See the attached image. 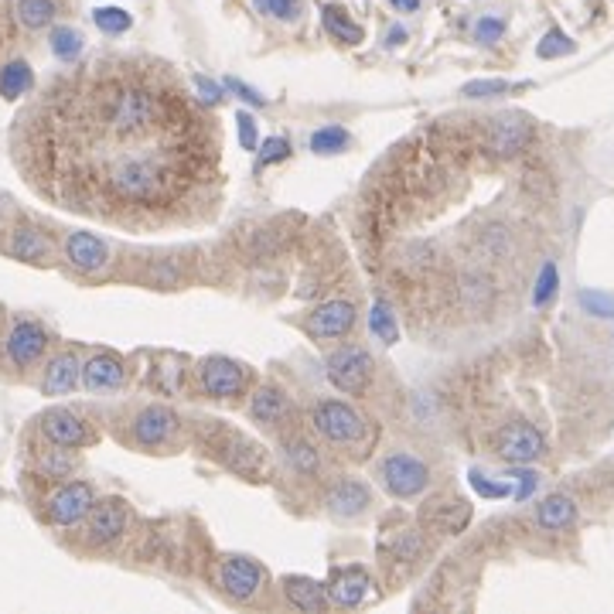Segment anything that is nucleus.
<instances>
[{
	"instance_id": "1",
	"label": "nucleus",
	"mask_w": 614,
	"mask_h": 614,
	"mask_svg": "<svg viewBox=\"0 0 614 614\" xmlns=\"http://www.w3.org/2000/svg\"><path fill=\"white\" fill-rule=\"evenodd\" d=\"M28 171L65 209L168 215L215 178V140L178 86L147 76L55 89L28 120Z\"/></svg>"
},
{
	"instance_id": "2",
	"label": "nucleus",
	"mask_w": 614,
	"mask_h": 614,
	"mask_svg": "<svg viewBox=\"0 0 614 614\" xmlns=\"http://www.w3.org/2000/svg\"><path fill=\"white\" fill-rule=\"evenodd\" d=\"M311 423H314V430H318V434L325 437L328 444H338V447L355 444L362 437V427H365L362 417L352 410V406H348V403H335V400L314 406Z\"/></svg>"
},
{
	"instance_id": "3",
	"label": "nucleus",
	"mask_w": 614,
	"mask_h": 614,
	"mask_svg": "<svg viewBox=\"0 0 614 614\" xmlns=\"http://www.w3.org/2000/svg\"><path fill=\"white\" fill-rule=\"evenodd\" d=\"M372 365L376 362H372V355L365 348L345 345L328 359V379L338 389H345V393H362L372 379Z\"/></svg>"
},
{
	"instance_id": "4",
	"label": "nucleus",
	"mask_w": 614,
	"mask_h": 614,
	"mask_svg": "<svg viewBox=\"0 0 614 614\" xmlns=\"http://www.w3.org/2000/svg\"><path fill=\"white\" fill-rule=\"evenodd\" d=\"M379 478H383L386 492H393L396 499H413V495H420L423 488H427L430 471H427V464L410 458V454H393V458L383 461Z\"/></svg>"
},
{
	"instance_id": "5",
	"label": "nucleus",
	"mask_w": 614,
	"mask_h": 614,
	"mask_svg": "<svg viewBox=\"0 0 614 614\" xmlns=\"http://www.w3.org/2000/svg\"><path fill=\"white\" fill-rule=\"evenodd\" d=\"M93 505H96L93 488H89L86 481H69V485H62L52 499H48L45 516L52 526H72V522L86 519Z\"/></svg>"
},
{
	"instance_id": "6",
	"label": "nucleus",
	"mask_w": 614,
	"mask_h": 614,
	"mask_svg": "<svg viewBox=\"0 0 614 614\" xmlns=\"http://www.w3.org/2000/svg\"><path fill=\"white\" fill-rule=\"evenodd\" d=\"M495 447H499V458H505L509 464H533L546 451L543 434L536 427H529V423H509V427H502L499 437H495Z\"/></svg>"
},
{
	"instance_id": "7",
	"label": "nucleus",
	"mask_w": 614,
	"mask_h": 614,
	"mask_svg": "<svg viewBox=\"0 0 614 614\" xmlns=\"http://www.w3.org/2000/svg\"><path fill=\"white\" fill-rule=\"evenodd\" d=\"M529 137H533V127H529L526 116H499V120L488 123V137L485 147L499 157H516L519 151H526Z\"/></svg>"
},
{
	"instance_id": "8",
	"label": "nucleus",
	"mask_w": 614,
	"mask_h": 614,
	"mask_svg": "<svg viewBox=\"0 0 614 614\" xmlns=\"http://www.w3.org/2000/svg\"><path fill=\"white\" fill-rule=\"evenodd\" d=\"M263 574L253 560L246 557H226L219 563V587L236 601H250V597L260 591Z\"/></svg>"
},
{
	"instance_id": "9",
	"label": "nucleus",
	"mask_w": 614,
	"mask_h": 614,
	"mask_svg": "<svg viewBox=\"0 0 614 614\" xmlns=\"http://www.w3.org/2000/svg\"><path fill=\"white\" fill-rule=\"evenodd\" d=\"M41 434H45L55 447H86L93 441L89 427L72 410H48L45 417H41Z\"/></svg>"
},
{
	"instance_id": "10",
	"label": "nucleus",
	"mask_w": 614,
	"mask_h": 614,
	"mask_svg": "<svg viewBox=\"0 0 614 614\" xmlns=\"http://www.w3.org/2000/svg\"><path fill=\"white\" fill-rule=\"evenodd\" d=\"M127 529V509H123V502L116 499H106L89 509V522H86V536L93 546H106L113 543L116 536Z\"/></svg>"
},
{
	"instance_id": "11",
	"label": "nucleus",
	"mask_w": 614,
	"mask_h": 614,
	"mask_svg": "<svg viewBox=\"0 0 614 614\" xmlns=\"http://www.w3.org/2000/svg\"><path fill=\"white\" fill-rule=\"evenodd\" d=\"M355 325V307L348 301H328L307 314V335L314 338H342Z\"/></svg>"
},
{
	"instance_id": "12",
	"label": "nucleus",
	"mask_w": 614,
	"mask_h": 614,
	"mask_svg": "<svg viewBox=\"0 0 614 614\" xmlns=\"http://www.w3.org/2000/svg\"><path fill=\"white\" fill-rule=\"evenodd\" d=\"M48 348V335L45 328L35 325V321H18L7 335V355H11L14 365H31L45 355Z\"/></svg>"
},
{
	"instance_id": "13",
	"label": "nucleus",
	"mask_w": 614,
	"mask_h": 614,
	"mask_svg": "<svg viewBox=\"0 0 614 614\" xmlns=\"http://www.w3.org/2000/svg\"><path fill=\"white\" fill-rule=\"evenodd\" d=\"M178 430V417L168 406H147L134 417V441L144 447H161Z\"/></svg>"
},
{
	"instance_id": "14",
	"label": "nucleus",
	"mask_w": 614,
	"mask_h": 614,
	"mask_svg": "<svg viewBox=\"0 0 614 614\" xmlns=\"http://www.w3.org/2000/svg\"><path fill=\"white\" fill-rule=\"evenodd\" d=\"M65 256H69V263L82 273H96L106 267V260H110V250H106V243L93 232H72L69 239H65Z\"/></svg>"
},
{
	"instance_id": "15",
	"label": "nucleus",
	"mask_w": 614,
	"mask_h": 614,
	"mask_svg": "<svg viewBox=\"0 0 614 614\" xmlns=\"http://www.w3.org/2000/svg\"><path fill=\"white\" fill-rule=\"evenodd\" d=\"M246 376L236 362L229 359H209L202 365V386L205 393L215 396V400H226V396H236L243 389Z\"/></svg>"
},
{
	"instance_id": "16",
	"label": "nucleus",
	"mask_w": 614,
	"mask_h": 614,
	"mask_svg": "<svg viewBox=\"0 0 614 614\" xmlns=\"http://www.w3.org/2000/svg\"><path fill=\"white\" fill-rule=\"evenodd\" d=\"M369 594V574L362 567H342L331 574V584H328V597L342 608H355L362 604V597Z\"/></svg>"
},
{
	"instance_id": "17",
	"label": "nucleus",
	"mask_w": 614,
	"mask_h": 614,
	"mask_svg": "<svg viewBox=\"0 0 614 614\" xmlns=\"http://www.w3.org/2000/svg\"><path fill=\"white\" fill-rule=\"evenodd\" d=\"M123 379H127V369L110 352H99L82 365V383H86V389H116L123 386Z\"/></svg>"
},
{
	"instance_id": "18",
	"label": "nucleus",
	"mask_w": 614,
	"mask_h": 614,
	"mask_svg": "<svg viewBox=\"0 0 614 614\" xmlns=\"http://www.w3.org/2000/svg\"><path fill=\"white\" fill-rule=\"evenodd\" d=\"M4 250L14 256V260H24V263H45L48 253H52V246H48V239L41 236L38 229L31 226H21L11 232V239L4 243Z\"/></svg>"
},
{
	"instance_id": "19",
	"label": "nucleus",
	"mask_w": 614,
	"mask_h": 614,
	"mask_svg": "<svg viewBox=\"0 0 614 614\" xmlns=\"http://www.w3.org/2000/svg\"><path fill=\"white\" fill-rule=\"evenodd\" d=\"M365 505H369V488L359 481H338L328 492V509L342 519L359 516V512H365Z\"/></svg>"
},
{
	"instance_id": "20",
	"label": "nucleus",
	"mask_w": 614,
	"mask_h": 614,
	"mask_svg": "<svg viewBox=\"0 0 614 614\" xmlns=\"http://www.w3.org/2000/svg\"><path fill=\"white\" fill-rule=\"evenodd\" d=\"M79 376H82V365H79L76 355H72V352L55 355V359L48 362V369H45V393L48 396L69 393V389L79 383Z\"/></svg>"
},
{
	"instance_id": "21",
	"label": "nucleus",
	"mask_w": 614,
	"mask_h": 614,
	"mask_svg": "<svg viewBox=\"0 0 614 614\" xmlns=\"http://www.w3.org/2000/svg\"><path fill=\"white\" fill-rule=\"evenodd\" d=\"M284 594L290 597V604L301 611H325L328 608V594L318 580L311 577H287L284 580Z\"/></svg>"
},
{
	"instance_id": "22",
	"label": "nucleus",
	"mask_w": 614,
	"mask_h": 614,
	"mask_svg": "<svg viewBox=\"0 0 614 614\" xmlns=\"http://www.w3.org/2000/svg\"><path fill=\"white\" fill-rule=\"evenodd\" d=\"M536 519L543 529H553V533H557V529H567L570 522L577 519V505L574 499H567V495H550V499L539 502Z\"/></svg>"
},
{
	"instance_id": "23",
	"label": "nucleus",
	"mask_w": 614,
	"mask_h": 614,
	"mask_svg": "<svg viewBox=\"0 0 614 614\" xmlns=\"http://www.w3.org/2000/svg\"><path fill=\"white\" fill-rule=\"evenodd\" d=\"M31 86H35V76H31V65L24 58H11L0 69V96L4 99H21Z\"/></svg>"
},
{
	"instance_id": "24",
	"label": "nucleus",
	"mask_w": 614,
	"mask_h": 614,
	"mask_svg": "<svg viewBox=\"0 0 614 614\" xmlns=\"http://www.w3.org/2000/svg\"><path fill=\"white\" fill-rule=\"evenodd\" d=\"M250 413H253V420L273 427V423H280V417L287 413V396L280 393V389H260L250 403Z\"/></svg>"
},
{
	"instance_id": "25",
	"label": "nucleus",
	"mask_w": 614,
	"mask_h": 614,
	"mask_svg": "<svg viewBox=\"0 0 614 614\" xmlns=\"http://www.w3.org/2000/svg\"><path fill=\"white\" fill-rule=\"evenodd\" d=\"M55 14H58L55 0H18V21L31 31L48 28L55 21Z\"/></svg>"
},
{
	"instance_id": "26",
	"label": "nucleus",
	"mask_w": 614,
	"mask_h": 614,
	"mask_svg": "<svg viewBox=\"0 0 614 614\" xmlns=\"http://www.w3.org/2000/svg\"><path fill=\"white\" fill-rule=\"evenodd\" d=\"M321 18H325L328 35H335L338 41H345V45H359L362 41V28L355 21H348V14L342 11V7H325Z\"/></svg>"
},
{
	"instance_id": "27",
	"label": "nucleus",
	"mask_w": 614,
	"mask_h": 614,
	"mask_svg": "<svg viewBox=\"0 0 614 614\" xmlns=\"http://www.w3.org/2000/svg\"><path fill=\"white\" fill-rule=\"evenodd\" d=\"M369 325H372V335H376L379 342H386V345L400 342V328H396V318H393V311H389L386 301H376V307H372V314H369Z\"/></svg>"
},
{
	"instance_id": "28",
	"label": "nucleus",
	"mask_w": 614,
	"mask_h": 614,
	"mask_svg": "<svg viewBox=\"0 0 614 614\" xmlns=\"http://www.w3.org/2000/svg\"><path fill=\"white\" fill-rule=\"evenodd\" d=\"M93 21H96V28L103 31V35H127L130 24H134V18H130L123 7H96Z\"/></svg>"
},
{
	"instance_id": "29",
	"label": "nucleus",
	"mask_w": 614,
	"mask_h": 614,
	"mask_svg": "<svg viewBox=\"0 0 614 614\" xmlns=\"http://www.w3.org/2000/svg\"><path fill=\"white\" fill-rule=\"evenodd\" d=\"M52 52L55 58H62V62H76L82 55V35L76 28H69V24H62V28L52 31Z\"/></svg>"
},
{
	"instance_id": "30",
	"label": "nucleus",
	"mask_w": 614,
	"mask_h": 614,
	"mask_svg": "<svg viewBox=\"0 0 614 614\" xmlns=\"http://www.w3.org/2000/svg\"><path fill=\"white\" fill-rule=\"evenodd\" d=\"M348 147V134L342 127H321L318 134L311 137V151L314 154H335Z\"/></svg>"
},
{
	"instance_id": "31",
	"label": "nucleus",
	"mask_w": 614,
	"mask_h": 614,
	"mask_svg": "<svg viewBox=\"0 0 614 614\" xmlns=\"http://www.w3.org/2000/svg\"><path fill=\"white\" fill-rule=\"evenodd\" d=\"M574 48H577L574 41L563 35L560 28H553V31H546L543 41H539V45H536V55H539V58H563V55L574 52Z\"/></svg>"
},
{
	"instance_id": "32",
	"label": "nucleus",
	"mask_w": 614,
	"mask_h": 614,
	"mask_svg": "<svg viewBox=\"0 0 614 614\" xmlns=\"http://www.w3.org/2000/svg\"><path fill=\"white\" fill-rule=\"evenodd\" d=\"M580 307L594 318H614V297L604 290H580Z\"/></svg>"
},
{
	"instance_id": "33",
	"label": "nucleus",
	"mask_w": 614,
	"mask_h": 614,
	"mask_svg": "<svg viewBox=\"0 0 614 614\" xmlns=\"http://www.w3.org/2000/svg\"><path fill=\"white\" fill-rule=\"evenodd\" d=\"M557 284H560L557 263H543V270H539V280H536V290H533V304L543 307L553 294H557Z\"/></svg>"
},
{
	"instance_id": "34",
	"label": "nucleus",
	"mask_w": 614,
	"mask_h": 614,
	"mask_svg": "<svg viewBox=\"0 0 614 614\" xmlns=\"http://www.w3.org/2000/svg\"><path fill=\"white\" fill-rule=\"evenodd\" d=\"M509 82L505 79H475V82H468V86L461 89L464 96L468 99H492V96H502V93H509Z\"/></svg>"
},
{
	"instance_id": "35",
	"label": "nucleus",
	"mask_w": 614,
	"mask_h": 614,
	"mask_svg": "<svg viewBox=\"0 0 614 614\" xmlns=\"http://www.w3.org/2000/svg\"><path fill=\"white\" fill-rule=\"evenodd\" d=\"M461 284H464V301L471 307L485 304L488 297H492V284H488V277H481V273H468Z\"/></svg>"
},
{
	"instance_id": "36",
	"label": "nucleus",
	"mask_w": 614,
	"mask_h": 614,
	"mask_svg": "<svg viewBox=\"0 0 614 614\" xmlns=\"http://www.w3.org/2000/svg\"><path fill=\"white\" fill-rule=\"evenodd\" d=\"M256 7H260L263 14H273V18L280 21H294L297 14H301V4L297 0H253Z\"/></svg>"
},
{
	"instance_id": "37",
	"label": "nucleus",
	"mask_w": 614,
	"mask_h": 614,
	"mask_svg": "<svg viewBox=\"0 0 614 614\" xmlns=\"http://www.w3.org/2000/svg\"><path fill=\"white\" fill-rule=\"evenodd\" d=\"M468 481H471V488H475L481 499H505V495H509V485H502V481H488L481 471H471Z\"/></svg>"
},
{
	"instance_id": "38",
	"label": "nucleus",
	"mask_w": 614,
	"mask_h": 614,
	"mask_svg": "<svg viewBox=\"0 0 614 614\" xmlns=\"http://www.w3.org/2000/svg\"><path fill=\"white\" fill-rule=\"evenodd\" d=\"M502 35H505V21L502 18H492V14H488V18L475 21V38L481 41V45H495Z\"/></svg>"
},
{
	"instance_id": "39",
	"label": "nucleus",
	"mask_w": 614,
	"mask_h": 614,
	"mask_svg": "<svg viewBox=\"0 0 614 614\" xmlns=\"http://www.w3.org/2000/svg\"><path fill=\"white\" fill-rule=\"evenodd\" d=\"M290 461H294L297 471H307V475H314L318 471V451H314L311 444H290Z\"/></svg>"
},
{
	"instance_id": "40",
	"label": "nucleus",
	"mask_w": 614,
	"mask_h": 614,
	"mask_svg": "<svg viewBox=\"0 0 614 614\" xmlns=\"http://www.w3.org/2000/svg\"><path fill=\"white\" fill-rule=\"evenodd\" d=\"M290 154V144L284 137H270L267 144L260 147V157H256V164L260 168H267V164H277V161H284V157Z\"/></svg>"
},
{
	"instance_id": "41",
	"label": "nucleus",
	"mask_w": 614,
	"mask_h": 614,
	"mask_svg": "<svg viewBox=\"0 0 614 614\" xmlns=\"http://www.w3.org/2000/svg\"><path fill=\"white\" fill-rule=\"evenodd\" d=\"M236 127H239V144L243 151H256V123L250 113H239L236 116Z\"/></svg>"
},
{
	"instance_id": "42",
	"label": "nucleus",
	"mask_w": 614,
	"mask_h": 614,
	"mask_svg": "<svg viewBox=\"0 0 614 614\" xmlns=\"http://www.w3.org/2000/svg\"><path fill=\"white\" fill-rule=\"evenodd\" d=\"M512 478L519 481L516 492H512V499H516V502H526L529 495L536 492V485H539V475H536V471H516V475H512Z\"/></svg>"
},
{
	"instance_id": "43",
	"label": "nucleus",
	"mask_w": 614,
	"mask_h": 614,
	"mask_svg": "<svg viewBox=\"0 0 614 614\" xmlns=\"http://www.w3.org/2000/svg\"><path fill=\"white\" fill-rule=\"evenodd\" d=\"M222 89H229V93H236L239 99H246V103H253V106H263V96L256 93V89H250L246 82H239V79H232V76L222 82Z\"/></svg>"
},
{
	"instance_id": "44",
	"label": "nucleus",
	"mask_w": 614,
	"mask_h": 614,
	"mask_svg": "<svg viewBox=\"0 0 614 614\" xmlns=\"http://www.w3.org/2000/svg\"><path fill=\"white\" fill-rule=\"evenodd\" d=\"M69 471H72V458H65L62 451H55L52 458H45V475L62 478V475H69Z\"/></svg>"
},
{
	"instance_id": "45",
	"label": "nucleus",
	"mask_w": 614,
	"mask_h": 614,
	"mask_svg": "<svg viewBox=\"0 0 614 614\" xmlns=\"http://www.w3.org/2000/svg\"><path fill=\"white\" fill-rule=\"evenodd\" d=\"M195 86H198V89H202V93H205V103H215V99H219V93H222V89L215 86L212 79H205V76H198V79H195Z\"/></svg>"
},
{
	"instance_id": "46",
	"label": "nucleus",
	"mask_w": 614,
	"mask_h": 614,
	"mask_svg": "<svg viewBox=\"0 0 614 614\" xmlns=\"http://www.w3.org/2000/svg\"><path fill=\"white\" fill-rule=\"evenodd\" d=\"M389 4H393L396 11H417V7H420V0H389Z\"/></svg>"
}]
</instances>
